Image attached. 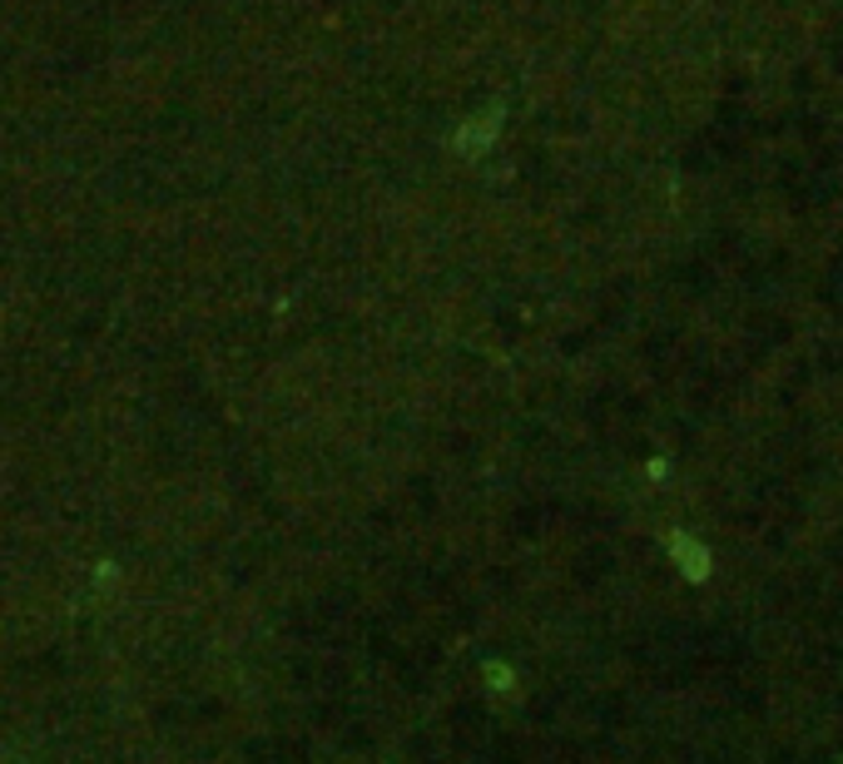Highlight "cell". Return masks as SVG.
Returning <instances> with one entry per match:
<instances>
[{
    "label": "cell",
    "instance_id": "obj_1",
    "mask_svg": "<svg viewBox=\"0 0 843 764\" xmlns=\"http://www.w3.org/2000/svg\"><path fill=\"white\" fill-rule=\"evenodd\" d=\"M670 552H675V566H680V572L690 576V580H705V576H709V566H715V562H709L705 546L695 542V536H685V532H675V536H670Z\"/></svg>",
    "mask_w": 843,
    "mask_h": 764
}]
</instances>
